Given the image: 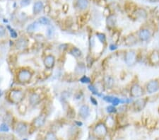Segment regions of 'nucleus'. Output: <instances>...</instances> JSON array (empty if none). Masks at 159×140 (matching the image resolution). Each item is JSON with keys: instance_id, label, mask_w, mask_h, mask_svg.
<instances>
[{"instance_id": "nucleus-23", "label": "nucleus", "mask_w": 159, "mask_h": 140, "mask_svg": "<svg viewBox=\"0 0 159 140\" xmlns=\"http://www.w3.org/2000/svg\"><path fill=\"white\" fill-rule=\"evenodd\" d=\"M69 54L76 59L81 58L82 55H83L81 50L77 48V47H72V48H71L70 50H69Z\"/></svg>"}, {"instance_id": "nucleus-35", "label": "nucleus", "mask_w": 159, "mask_h": 140, "mask_svg": "<svg viewBox=\"0 0 159 140\" xmlns=\"http://www.w3.org/2000/svg\"><path fill=\"white\" fill-rule=\"evenodd\" d=\"M79 81L81 82V83L83 84H91V80L90 78L89 77V76H86V75H84L81 76V78H80Z\"/></svg>"}, {"instance_id": "nucleus-41", "label": "nucleus", "mask_w": 159, "mask_h": 140, "mask_svg": "<svg viewBox=\"0 0 159 140\" xmlns=\"http://www.w3.org/2000/svg\"><path fill=\"white\" fill-rule=\"evenodd\" d=\"M114 98H115L114 96H106L103 97V100H105V101H106L107 103H112V102H113Z\"/></svg>"}, {"instance_id": "nucleus-47", "label": "nucleus", "mask_w": 159, "mask_h": 140, "mask_svg": "<svg viewBox=\"0 0 159 140\" xmlns=\"http://www.w3.org/2000/svg\"><path fill=\"white\" fill-rule=\"evenodd\" d=\"M115 140H125V139L122 137H118V138H117Z\"/></svg>"}, {"instance_id": "nucleus-9", "label": "nucleus", "mask_w": 159, "mask_h": 140, "mask_svg": "<svg viewBox=\"0 0 159 140\" xmlns=\"http://www.w3.org/2000/svg\"><path fill=\"white\" fill-rule=\"evenodd\" d=\"M46 122V115L45 113H41L38 116L35 117L32 121L31 128H33L34 130H38L44 126Z\"/></svg>"}, {"instance_id": "nucleus-18", "label": "nucleus", "mask_w": 159, "mask_h": 140, "mask_svg": "<svg viewBox=\"0 0 159 140\" xmlns=\"http://www.w3.org/2000/svg\"><path fill=\"white\" fill-rule=\"evenodd\" d=\"M76 7L79 11L85 12L90 7L89 0H76Z\"/></svg>"}, {"instance_id": "nucleus-15", "label": "nucleus", "mask_w": 159, "mask_h": 140, "mask_svg": "<svg viewBox=\"0 0 159 140\" xmlns=\"http://www.w3.org/2000/svg\"><path fill=\"white\" fill-rule=\"evenodd\" d=\"M147 59L149 64L151 65H159V51L154 50H152L150 53L148 55Z\"/></svg>"}, {"instance_id": "nucleus-17", "label": "nucleus", "mask_w": 159, "mask_h": 140, "mask_svg": "<svg viewBox=\"0 0 159 140\" xmlns=\"http://www.w3.org/2000/svg\"><path fill=\"white\" fill-rule=\"evenodd\" d=\"M86 72V66L85 63L80 62L76 64L75 69H74V73L76 76H82L85 75Z\"/></svg>"}, {"instance_id": "nucleus-6", "label": "nucleus", "mask_w": 159, "mask_h": 140, "mask_svg": "<svg viewBox=\"0 0 159 140\" xmlns=\"http://www.w3.org/2000/svg\"><path fill=\"white\" fill-rule=\"evenodd\" d=\"M136 35L139 41L143 43H147L152 38V31L147 27H141L136 33Z\"/></svg>"}, {"instance_id": "nucleus-39", "label": "nucleus", "mask_w": 159, "mask_h": 140, "mask_svg": "<svg viewBox=\"0 0 159 140\" xmlns=\"http://www.w3.org/2000/svg\"><path fill=\"white\" fill-rule=\"evenodd\" d=\"M67 116L70 118H74L75 117V111L72 109V108H69L68 109V114H67Z\"/></svg>"}, {"instance_id": "nucleus-14", "label": "nucleus", "mask_w": 159, "mask_h": 140, "mask_svg": "<svg viewBox=\"0 0 159 140\" xmlns=\"http://www.w3.org/2000/svg\"><path fill=\"white\" fill-rule=\"evenodd\" d=\"M138 41V38L137 35H136V33H130V34L127 35L126 37L125 38L124 40V44L125 45H126L127 47H132L137 43Z\"/></svg>"}, {"instance_id": "nucleus-11", "label": "nucleus", "mask_w": 159, "mask_h": 140, "mask_svg": "<svg viewBox=\"0 0 159 140\" xmlns=\"http://www.w3.org/2000/svg\"><path fill=\"white\" fill-rule=\"evenodd\" d=\"M29 130V125L27 122H23V121H18V122H16V126H15V131L21 137L26 135Z\"/></svg>"}, {"instance_id": "nucleus-7", "label": "nucleus", "mask_w": 159, "mask_h": 140, "mask_svg": "<svg viewBox=\"0 0 159 140\" xmlns=\"http://www.w3.org/2000/svg\"><path fill=\"white\" fill-rule=\"evenodd\" d=\"M145 91L149 94H153L159 91V79H151L146 84Z\"/></svg>"}, {"instance_id": "nucleus-33", "label": "nucleus", "mask_w": 159, "mask_h": 140, "mask_svg": "<svg viewBox=\"0 0 159 140\" xmlns=\"http://www.w3.org/2000/svg\"><path fill=\"white\" fill-rule=\"evenodd\" d=\"M106 111L108 112V113H109L110 115H113V114H115L117 113V109L115 108V106H108L106 107Z\"/></svg>"}, {"instance_id": "nucleus-50", "label": "nucleus", "mask_w": 159, "mask_h": 140, "mask_svg": "<svg viewBox=\"0 0 159 140\" xmlns=\"http://www.w3.org/2000/svg\"><path fill=\"white\" fill-rule=\"evenodd\" d=\"M155 140H159V137H158V138H156V139H155Z\"/></svg>"}, {"instance_id": "nucleus-13", "label": "nucleus", "mask_w": 159, "mask_h": 140, "mask_svg": "<svg viewBox=\"0 0 159 140\" xmlns=\"http://www.w3.org/2000/svg\"><path fill=\"white\" fill-rule=\"evenodd\" d=\"M56 58L53 55H48L43 59V65L47 70H52L55 65Z\"/></svg>"}, {"instance_id": "nucleus-3", "label": "nucleus", "mask_w": 159, "mask_h": 140, "mask_svg": "<svg viewBox=\"0 0 159 140\" xmlns=\"http://www.w3.org/2000/svg\"><path fill=\"white\" fill-rule=\"evenodd\" d=\"M138 59H139V56L137 51H136L135 50L131 49L125 53L124 61L128 67H134L137 63Z\"/></svg>"}, {"instance_id": "nucleus-45", "label": "nucleus", "mask_w": 159, "mask_h": 140, "mask_svg": "<svg viewBox=\"0 0 159 140\" xmlns=\"http://www.w3.org/2000/svg\"><path fill=\"white\" fill-rule=\"evenodd\" d=\"M82 96H83V95H82V93H76V95H75L76 99H77V100L81 99V98L82 97Z\"/></svg>"}, {"instance_id": "nucleus-49", "label": "nucleus", "mask_w": 159, "mask_h": 140, "mask_svg": "<svg viewBox=\"0 0 159 140\" xmlns=\"http://www.w3.org/2000/svg\"><path fill=\"white\" fill-rule=\"evenodd\" d=\"M22 140H29V139H27V138H23V139H22Z\"/></svg>"}, {"instance_id": "nucleus-4", "label": "nucleus", "mask_w": 159, "mask_h": 140, "mask_svg": "<svg viewBox=\"0 0 159 140\" xmlns=\"http://www.w3.org/2000/svg\"><path fill=\"white\" fill-rule=\"evenodd\" d=\"M145 89L138 82L132 84L130 89V96L132 98H139L143 97L145 93Z\"/></svg>"}, {"instance_id": "nucleus-31", "label": "nucleus", "mask_w": 159, "mask_h": 140, "mask_svg": "<svg viewBox=\"0 0 159 140\" xmlns=\"http://www.w3.org/2000/svg\"><path fill=\"white\" fill-rule=\"evenodd\" d=\"M88 89H89V91H91L93 95H100V93H99V91H98V88L95 84H90L89 85V86H88Z\"/></svg>"}, {"instance_id": "nucleus-51", "label": "nucleus", "mask_w": 159, "mask_h": 140, "mask_svg": "<svg viewBox=\"0 0 159 140\" xmlns=\"http://www.w3.org/2000/svg\"><path fill=\"white\" fill-rule=\"evenodd\" d=\"M158 113H159V108H158Z\"/></svg>"}, {"instance_id": "nucleus-32", "label": "nucleus", "mask_w": 159, "mask_h": 140, "mask_svg": "<svg viewBox=\"0 0 159 140\" xmlns=\"http://www.w3.org/2000/svg\"><path fill=\"white\" fill-rule=\"evenodd\" d=\"M18 111L21 115H25V114L26 113V112H27V107H26V106L25 105V104H23V103L18 104Z\"/></svg>"}, {"instance_id": "nucleus-25", "label": "nucleus", "mask_w": 159, "mask_h": 140, "mask_svg": "<svg viewBox=\"0 0 159 140\" xmlns=\"http://www.w3.org/2000/svg\"><path fill=\"white\" fill-rule=\"evenodd\" d=\"M78 129L77 126H72L68 130V139H74L78 134Z\"/></svg>"}, {"instance_id": "nucleus-38", "label": "nucleus", "mask_w": 159, "mask_h": 140, "mask_svg": "<svg viewBox=\"0 0 159 140\" xmlns=\"http://www.w3.org/2000/svg\"><path fill=\"white\" fill-rule=\"evenodd\" d=\"M31 0H21L20 5L21 7H25L29 6V5L31 4Z\"/></svg>"}, {"instance_id": "nucleus-1", "label": "nucleus", "mask_w": 159, "mask_h": 140, "mask_svg": "<svg viewBox=\"0 0 159 140\" xmlns=\"http://www.w3.org/2000/svg\"><path fill=\"white\" fill-rule=\"evenodd\" d=\"M92 133L96 139H103L108 135V128L104 122H98L93 127Z\"/></svg>"}, {"instance_id": "nucleus-8", "label": "nucleus", "mask_w": 159, "mask_h": 140, "mask_svg": "<svg viewBox=\"0 0 159 140\" xmlns=\"http://www.w3.org/2000/svg\"><path fill=\"white\" fill-rule=\"evenodd\" d=\"M149 99L147 98H136L132 103V108L134 112H140L144 109L147 106V102Z\"/></svg>"}, {"instance_id": "nucleus-22", "label": "nucleus", "mask_w": 159, "mask_h": 140, "mask_svg": "<svg viewBox=\"0 0 159 140\" xmlns=\"http://www.w3.org/2000/svg\"><path fill=\"white\" fill-rule=\"evenodd\" d=\"M104 86L107 89H112L115 85V79L112 76L106 75L103 78Z\"/></svg>"}, {"instance_id": "nucleus-30", "label": "nucleus", "mask_w": 159, "mask_h": 140, "mask_svg": "<svg viewBox=\"0 0 159 140\" xmlns=\"http://www.w3.org/2000/svg\"><path fill=\"white\" fill-rule=\"evenodd\" d=\"M37 21H38L40 24H41V25L48 26L51 25V21H50V20L48 18L45 17V16H41V17H40L38 20H37Z\"/></svg>"}, {"instance_id": "nucleus-27", "label": "nucleus", "mask_w": 159, "mask_h": 140, "mask_svg": "<svg viewBox=\"0 0 159 140\" xmlns=\"http://www.w3.org/2000/svg\"><path fill=\"white\" fill-rule=\"evenodd\" d=\"M55 34V29L53 26L50 25L48 26L46 31V36L48 39H52Z\"/></svg>"}, {"instance_id": "nucleus-46", "label": "nucleus", "mask_w": 159, "mask_h": 140, "mask_svg": "<svg viewBox=\"0 0 159 140\" xmlns=\"http://www.w3.org/2000/svg\"><path fill=\"white\" fill-rule=\"evenodd\" d=\"M149 2H151V3L155 4V3L159 2V0H149Z\"/></svg>"}, {"instance_id": "nucleus-26", "label": "nucleus", "mask_w": 159, "mask_h": 140, "mask_svg": "<svg viewBox=\"0 0 159 140\" xmlns=\"http://www.w3.org/2000/svg\"><path fill=\"white\" fill-rule=\"evenodd\" d=\"M39 26H40V23H39L37 21H36L33 22V23L29 24L27 28H26V32L29 33H34L35 31H37V30L38 29Z\"/></svg>"}, {"instance_id": "nucleus-2", "label": "nucleus", "mask_w": 159, "mask_h": 140, "mask_svg": "<svg viewBox=\"0 0 159 140\" xmlns=\"http://www.w3.org/2000/svg\"><path fill=\"white\" fill-rule=\"evenodd\" d=\"M25 93L20 89H13L9 93V99L14 104H20L25 98Z\"/></svg>"}, {"instance_id": "nucleus-5", "label": "nucleus", "mask_w": 159, "mask_h": 140, "mask_svg": "<svg viewBox=\"0 0 159 140\" xmlns=\"http://www.w3.org/2000/svg\"><path fill=\"white\" fill-rule=\"evenodd\" d=\"M33 78V73L28 69H21L16 74V79L21 84H26L31 81Z\"/></svg>"}, {"instance_id": "nucleus-29", "label": "nucleus", "mask_w": 159, "mask_h": 140, "mask_svg": "<svg viewBox=\"0 0 159 140\" xmlns=\"http://www.w3.org/2000/svg\"><path fill=\"white\" fill-rule=\"evenodd\" d=\"M95 35H96L98 40L100 41L103 45L107 44V37H106V35L105 34V33L97 32L95 33Z\"/></svg>"}, {"instance_id": "nucleus-42", "label": "nucleus", "mask_w": 159, "mask_h": 140, "mask_svg": "<svg viewBox=\"0 0 159 140\" xmlns=\"http://www.w3.org/2000/svg\"><path fill=\"white\" fill-rule=\"evenodd\" d=\"M10 33H11V37L13 38H16L18 37V34L16 33V31H14V29H11L10 30Z\"/></svg>"}, {"instance_id": "nucleus-40", "label": "nucleus", "mask_w": 159, "mask_h": 140, "mask_svg": "<svg viewBox=\"0 0 159 140\" xmlns=\"http://www.w3.org/2000/svg\"><path fill=\"white\" fill-rule=\"evenodd\" d=\"M119 38V33L117 32V31H115L114 32L113 35V40L114 43H117L118 41Z\"/></svg>"}, {"instance_id": "nucleus-43", "label": "nucleus", "mask_w": 159, "mask_h": 140, "mask_svg": "<svg viewBox=\"0 0 159 140\" xmlns=\"http://www.w3.org/2000/svg\"><path fill=\"white\" fill-rule=\"evenodd\" d=\"M90 100H91V103L94 106H98V100H96V98H95L93 96L90 97Z\"/></svg>"}, {"instance_id": "nucleus-37", "label": "nucleus", "mask_w": 159, "mask_h": 140, "mask_svg": "<svg viewBox=\"0 0 159 140\" xmlns=\"http://www.w3.org/2000/svg\"><path fill=\"white\" fill-rule=\"evenodd\" d=\"M6 28L4 26L0 25V38H2V37L4 36V35H6Z\"/></svg>"}, {"instance_id": "nucleus-20", "label": "nucleus", "mask_w": 159, "mask_h": 140, "mask_svg": "<svg viewBox=\"0 0 159 140\" xmlns=\"http://www.w3.org/2000/svg\"><path fill=\"white\" fill-rule=\"evenodd\" d=\"M117 25V18L115 15L110 14L106 18V26L110 29H113Z\"/></svg>"}, {"instance_id": "nucleus-19", "label": "nucleus", "mask_w": 159, "mask_h": 140, "mask_svg": "<svg viewBox=\"0 0 159 140\" xmlns=\"http://www.w3.org/2000/svg\"><path fill=\"white\" fill-rule=\"evenodd\" d=\"M104 122L106 124V125L107 126L108 130H109V129H113L115 128L116 123H117V120L114 117L113 115H109L105 119Z\"/></svg>"}, {"instance_id": "nucleus-44", "label": "nucleus", "mask_w": 159, "mask_h": 140, "mask_svg": "<svg viewBox=\"0 0 159 140\" xmlns=\"http://www.w3.org/2000/svg\"><path fill=\"white\" fill-rule=\"evenodd\" d=\"M109 48H110V50H113H113H115L117 49V45L115 43H113V44L110 45Z\"/></svg>"}, {"instance_id": "nucleus-16", "label": "nucleus", "mask_w": 159, "mask_h": 140, "mask_svg": "<svg viewBox=\"0 0 159 140\" xmlns=\"http://www.w3.org/2000/svg\"><path fill=\"white\" fill-rule=\"evenodd\" d=\"M41 100H42V98H41L40 93L33 92L30 94L29 102L31 106H35L40 103L41 102Z\"/></svg>"}, {"instance_id": "nucleus-48", "label": "nucleus", "mask_w": 159, "mask_h": 140, "mask_svg": "<svg viewBox=\"0 0 159 140\" xmlns=\"http://www.w3.org/2000/svg\"><path fill=\"white\" fill-rule=\"evenodd\" d=\"M1 95H2V92H1V91L0 90V97L1 96Z\"/></svg>"}, {"instance_id": "nucleus-21", "label": "nucleus", "mask_w": 159, "mask_h": 140, "mask_svg": "<svg viewBox=\"0 0 159 140\" xmlns=\"http://www.w3.org/2000/svg\"><path fill=\"white\" fill-rule=\"evenodd\" d=\"M28 46V40L24 37L19 38L16 42V48L18 50L26 49Z\"/></svg>"}, {"instance_id": "nucleus-10", "label": "nucleus", "mask_w": 159, "mask_h": 140, "mask_svg": "<svg viewBox=\"0 0 159 140\" xmlns=\"http://www.w3.org/2000/svg\"><path fill=\"white\" fill-rule=\"evenodd\" d=\"M131 16L135 20H146L148 17V12L143 7H136Z\"/></svg>"}, {"instance_id": "nucleus-36", "label": "nucleus", "mask_w": 159, "mask_h": 140, "mask_svg": "<svg viewBox=\"0 0 159 140\" xmlns=\"http://www.w3.org/2000/svg\"><path fill=\"white\" fill-rule=\"evenodd\" d=\"M1 140H15V136L13 134H6L2 136Z\"/></svg>"}, {"instance_id": "nucleus-12", "label": "nucleus", "mask_w": 159, "mask_h": 140, "mask_svg": "<svg viewBox=\"0 0 159 140\" xmlns=\"http://www.w3.org/2000/svg\"><path fill=\"white\" fill-rule=\"evenodd\" d=\"M91 115V108L89 106L84 104L79 108L78 111V115L82 120H86Z\"/></svg>"}, {"instance_id": "nucleus-28", "label": "nucleus", "mask_w": 159, "mask_h": 140, "mask_svg": "<svg viewBox=\"0 0 159 140\" xmlns=\"http://www.w3.org/2000/svg\"><path fill=\"white\" fill-rule=\"evenodd\" d=\"M44 140H58V138L55 132L48 131L45 135Z\"/></svg>"}, {"instance_id": "nucleus-34", "label": "nucleus", "mask_w": 159, "mask_h": 140, "mask_svg": "<svg viewBox=\"0 0 159 140\" xmlns=\"http://www.w3.org/2000/svg\"><path fill=\"white\" fill-rule=\"evenodd\" d=\"M9 130L10 129H9V126L7 123L4 122L2 124L0 125V132H5V133H7V132H9Z\"/></svg>"}, {"instance_id": "nucleus-24", "label": "nucleus", "mask_w": 159, "mask_h": 140, "mask_svg": "<svg viewBox=\"0 0 159 140\" xmlns=\"http://www.w3.org/2000/svg\"><path fill=\"white\" fill-rule=\"evenodd\" d=\"M44 9L43 3L41 1H37L35 2L33 7V13L34 15H38Z\"/></svg>"}]
</instances>
